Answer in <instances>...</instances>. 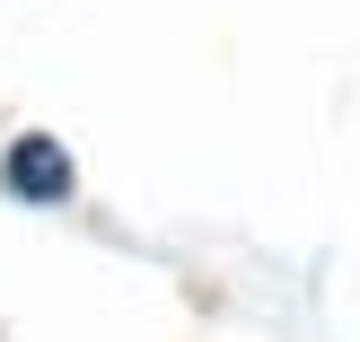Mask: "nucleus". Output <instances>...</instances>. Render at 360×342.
Here are the masks:
<instances>
[{
	"instance_id": "f257e3e1",
	"label": "nucleus",
	"mask_w": 360,
	"mask_h": 342,
	"mask_svg": "<svg viewBox=\"0 0 360 342\" xmlns=\"http://www.w3.org/2000/svg\"><path fill=\"white\" fill-rule=\"evenodd\" d=\"M9 193H27V202H62L70 193V158H62V140H44V132H27L9 150Z\"/></svg>"
}]
</instances>
